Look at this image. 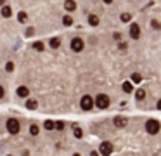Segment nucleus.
<instances>
[{
  "label": "nucleus",
  "mask_w": 161,
  "mask_h": 156,
  "mask_svg": "<svg viewBox=\"0 0 161 156\" xmlns=\"http://www.w3.org/2000/svg\"><path fill=\"white\" fill-rule=\"evenodd\" d=\"M130 38L121 28H71L26 40L9 106L33 115L85 118L133 111Z\"/></svg>",
  "instance_id": "1"
},
{
  "label": "nucleus",
  "mask_w": 161,
  "mask_h": 156,
  "mask_svg": "<svg viewBox=\"0 0 161 156\" xmlns=\"http://www.w3.org/2000/svg\"><path fill=\"white\" fill-rule=\"evenodd\" d=\"M130 38V80L135 85L133 113H161V30L140 16L127 25Z\"/></svg>",
  "instance_id": "4"
},
{
  "label": "nucleus",
  "mask_w": 161,
  "mask_h": 156,
  "mask_svg": "<svg viewBox=\"0 0 161 156\" xmlns=\"http://www.w3.org/2000/svg\"><path fill=\"white\" fill-rule=\"evenodd\" d=\"M26 40L71 28H121L114 23L116 0H7Z\"/></svg>",
  "instance_id": "2"
},
{
  "label": "nucleus",
  "mask_w": 161,
  "mask_h": 156,
  "mask_svg": "<svg viewBox=\"0 0 161 156\" xmlns=\"http://www.w3.org/2000/svg\"><path fill=\"white\" fill-rule=\"evenodd\" d=\"M97 156L161 154V118L154 113L118 111L81 118Z\"/></svg>",
  "instance_id": "3"
},
{
  "label": "nucleus",
  "mask_w": 161,
  "mask_h": 156,
  "mask_svg": "<svg viewBox=\"0 0 161 156\" xmlns=\"http://www.w3.org/2000/svg\"><path fill=\"white\" fill-rule=\"evenodd\" d=\"M17 21L7 0H0V108L9 106L11 99V80L16 68V59L25 45Z\"/></svg>",
  "instance_id": "5"
}]
</instances>
